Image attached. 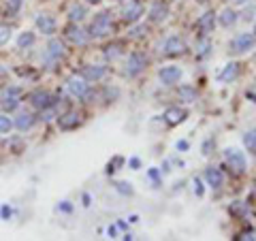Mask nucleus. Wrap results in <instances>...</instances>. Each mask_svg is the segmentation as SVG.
<instances>
[{"label": "nucleus", "mask_w": 256, "mask_h": 241, "mask_svg": "<svg viewBox=\"0 0 256 241\" xmlns=\"http://www.w3.org/2000/svg\"><path fill=\"white\" fill-rule=\"evenodd\" d=\"M254 43H256V36L250 34V32H243V34L233 38L230 47H233V51H237V54H246V51L254 49Z\"/></svg>", "instance_id": "39448f33"}, {"label": "nucleus", "mask_w": 256, "mask_h": 241, "mask_svg": "<svg viewBox=\"0 0 256 241\" xmlns=\"http://www.w3.org/2000/svg\"><path fill=\"white\" fill-rule=\"evenodd\" d=\"M34 24H36V28L43 32V34H54L56 32V19L51 17V15H47V13H38L36 15V19H34Z\"/></svg>", "instance_id": "f8f14e48"}, {"label": "nucleus", "mask_w": 256, "mask_h": 241, "mask_svg": "<svg viewBox=\"0 0 256 241\" xmlns=\"http://www.w3.org/2000/svg\"><path fill=\"white\" fill-rule=\"evenodd\" d=\"M32 43H34V34H32V32H22V34L17 36V47H19V49L30 47Z\"/></svg>", "instance_id": "a878e982"}, {"label": "nucleus", "mask_w": 256, "mask_h": 241, "mask_svg": "<svg viewBox=\"0 0 256 241\" xmlns=\"http://www.w3.org/2000/svg\"><path fill=\"white\" fill-rule=\"evenodd\" d=\"M88 15V9H86V6H83V4H70V9H68V19H70V22H73V24H77V22H81V19L83 17H86Z\"/></svg>", "instance_id": "412c9836"}, {"label": "nucleus", "mask_w": 256, "mask_h": 241, "mask_svg": "<svg viewBox=\"0 0 256 241\" xmlns=\"http://www.w3.org/2000/svg\"><path fill=\"white\" fill-rule=\"evenodd\" d=\"M107 233H109V237H115V233H118V229H115V226H109Z\"/></svg>", "instance_id": "ea45409f"}, {"label": "nucleus", "mask_w": 256, "mask_h": 241, "mask_svg": "<svg viewBox=\"0 0 256 241\" xmlns=\"http://www.w3.org/2000/svg\"><path fill=\"white\" fill-rule=\"evenodd\" d=\"M2 109L4 111H15L17 109V105H19V101H17V96L15 94H6V96H2Z\"/></svg>", "instance_id": "393cba45"}, {"label": "nucleus", "mask_w": 256, "mask_h": 241, "mask_svg": "<svg viewBox=\"0 0 256 241\" xmlns=\"http://www.w3.org/2000/svg\"><path fill=\"white\" fill-rule=\"evenodd\" d=\"M0 216H2V220H9L13 216V209L9 205H2V207H0Z\"/></svg>", "instance_id": "72a5a7b5"}, {"label": "nucleus", "mask_w": 256, "mask_h": 241, "mask_svg": "<svg viewBox=\"0 0 256 241\" xmlns=\"http://www.w3.org/2000/svg\"><path fill=\"white\" fill-rule=\"evenodd\" d=\"M145 67H147V56L141 54V51H132V54L128 56V62H126L124 73H126L128 77H134V75H139L141 70H145Z\"/></svg>", "instance_id": "7ed1b4c3"}, {"label": "nucleus", "mask_w": 256, "mask_h": 241, "mask_svg": "<svg viewBox=\"0 0 256 241\" xmlns=\"http://www.w3.org/2000/svg\"><path fill=\"white\" fill-rule=\"evenodd\" d=\"M105 75H107V69L100 67V64H86L81 69V77L86 81H100Z\"/></svg>", "instance_id": "1a4fd4ad"}, {"label": "nucleus", "mask_w": 256, "mask_h": 241, "mask_svg": "<svg viewBox=\"0 0 256 241\" xmlns=\"http://www.w3.org/2000/svg\"><path fill=\"white\" fill-rule=\"evenodd\" d=\"M194 192H196V197H203V192H205L203 190V181L198 179V177L194 179Z\"/></svg>", "instance_id": "f704fd0d"}, {"label": "nucleus", "mask_w": 256, "mask_h": 241, "mask_svg": "<svg viewBox=\"0 0 256 241\" xmlns=\"http://www.w3.org/2000/svg\"><path fill=\"white\" fill-rule=\"evenodd\" d=\"M243 145L248 149H256V128L248 130V133L243 135Z\"/></svg>", "instance_id": "bb28decb"}, {"label": "nucleus", "mask_w": 256, "mask_h": 241, "mask_svg": "<svg viewBox=\"0 0 256 241\" xmlns=\"http://www.w3.org/2000/svg\"><path fill=\"white\" fill-rule=\"evenodd\" d=\"M11 36H13V32L9 26H4V24H0V45H6L11 41Z\"/></svg>", "instance_id": "c756f323"}, {"label": "nucleus", "mask_w": 256, "mask_h": 241, "mask_svg": "<svg viewBox=\"0 0 256 241\" xmlns=\"http://www.w3.org/2000/svg\"><path fill=\"white\" fill-rule=\"evenodd\" d=\"M64 36H66L73 45H86V43H88L86 32H83V30L79 28V26L73 24V22H70V24L66 26V30H64Z\"/></svg>", "instance_id": "9d476101"}, {"label": "nucleus", "mask_w": 256, "mask_h": 241, "mask_svg": "<svg viewBox=\"0 0 256 241\" xmlns=\"http://www.w3.org/2000/svg\"><path fill=\"white\" fill-rule=\"evenodd\" d=\"M141 15H143V4H141L139 0H128L126 6L122 9V19H124L126 24H134Z\"/></svg>", "instance_id": "20e7f679"}, {"label": "nucleus", "mask_w": 256, "mask_h": 241, "mask_svg": "<svg viewBox=\"0 0 256 241\" xmlns=\"http://www.w3.org/2000/svg\"><path fill=\"white\" fill-rule=\"evenodd\" d=\"M186 115H188V111L186 109H179V107H169L162 115V120L169 124V126H177V124H182L186 120Z\"/></svg>", "instance_id": "ddd939ff"}, {"label": "nucleus", "mask_w": 256, "mask_h": 241, "mask_svg": "<svg viewBox=\"0 0 256 241\" xmlns=\"http://www.w3.org/2000/svg\"><path fill=\"white\" fill-rule=\"evenodd\" d=\"M30 103L34 109H47V107H54L56 99L51 96L49 92H43V90H36V92L30 94Z\"/></svg>", "instance_id": "0eeeda50"}, {"label": "nucleus", "mask_w": 256, "mask_h": 241, "mask_svg": "<svg viewBox=\"0 0 256 241\" xmlns=\"http://www.w3.org/2000/svg\"><path fill=\"white\" fill-rule=\"evenodd\" d=\"M32 124H34V115L28 113V111H22V113H17V118H15V122H13V126H15L17 130H22V133H26V130L32 128Z\"/></svg>", "instance_id": "6ab92c4d"}, {"label": "nucleus", "mask_w": 256, "mask_h": 241, "mask_svg": "<svg viewBox=\"0 0 256 241\" xmlns=\"http://www.w3.org/2000/svg\"><path fill=\"white\" fill-rule=\"evenodd\" d=\"M86 2H88V4H98L100 0H86Z\"/></svg>", "instance_id": "c03bdc74"}, {"label": "nucleus", "mask_w": 256, "mask_h": 241, "mask_svg": "<svg viewBox=\"0 0 256 241\" xmlns=\"http://www.w3.org/2000/svg\"><path fill=\"white\" fill-rule=\"evenodd\" d=\"M228 2H233V4H243V2H248V0H228Z\"/></svg>", "instance_id": "37998d69"}, {"label": "nucleus", "mask_w": 256, "mask_h": 241, "mask_svg": "<svg viewBox=\"0 0 256 241\" xmlns=\"http://www.w3.org/2000/svg\"><path fill=\"white\" fill-rule=\"evenodd\" d=\"M13 128V120L9 118V115H0V135H9Z\"/></svg>", "instance_id": "cd10ccee"}, {"label": "nucleus", "mask_w": 256, "mask_h": 241, "mask_svg": "<svg viewBox=\"0 0 256 241\" xmlns=\"http://www.w3.org/2000/svg\"><path fill=\"white\" fill-rule=\"evenodd\" d=\"M139 165H141L139 158H130V167H132V169H139Z\"/></svg>", "instance_id": "58836bf2"}, {"label": "nucleus", "mask_w": 256, "mask_h": 241, "mask_svg": "<svg viewBox=\"0 0 256 241\" xmlns=\"http://www.w3.org/2000/svg\"><path fill=\"white\" fill-rule=\"evenodd\" d=\"M237 77H239V64L230 62V64H226V67L222 69V73L218 75V81L220 83H230V81H235Z\"/></svg>", "instance_id": "f3484780"}, {"label": "nucleus", "mask_w": 256, "mask_h": 241, "mask_svg": "<svg viewBox=\"0 0 256 241\" xmlns=\"http://www.w3.org/2000/svg\"><path fill=\"white\" fill-rule=\"evenodd\" d=\"M254 36H256V24H254Z\"/></svg>", "instance_id": "a18cd8bd"}, {"label": "nucleus", "mask_w": 256, "mask_h": 241, "mask_svg": "<svg viewBox=\"0 0 256 241\" xmlns=\"http://www.w3.org/2000/svg\"><path fill=\"white\" fill-rule=\"evenodd\" d=\"M230 211H233V213H243V205L241 203H235L233 207H230Z\"/></svg>", "instance_id": "e433bc0d"}, {"label": "nucleus", "mask_w": 256, "mask_h": 241, "mask_svg": "<svg viewBox=\"0 0 256 241\" xmlns=\"http://www.w3.org/2000/svg\"><path fill=\"white\" fill-rule=\"evenodd\" d=\"M79 113L77 111H66V113H62L60 118H58V126H60L62 130H73L79 126Z\"/></svg>", "instance_id": "2eb2a0df"}, {"label": "nucleus", "mask_w": 256, "mask_h": 241, "mask_svg": "<svg viewBox=\"0 0 256 241\" xmlns=\"http://www.w3.org/2000/svg\"><path fill=\"white\" fill-rule=\"evenodd\" d=\"M115 190H118L120 194H124V197H130V194L134 192L132 184H128V181H118V184H115Z\"/></svg>", "instance_id": "c85d7f7f"}, {"label": "nucleus", "mask_w": 256, "mask_h": 241, "mask_svg": "<svg viewBox=\"0 0 256 241\" xmlns=\"http://www.w3.org/2000/svg\"><path fill=\"white\" fill-rule=\"evenodd\" d=\"M224 158H226V165L230 167V171L235 175H243L246 173V158H243V152L235 147L224 149Z\"/></svg>", "instance_id": "f03ea898"}, {"label": "nucleus", "mask_w": 256, "mask_h": 241, "mask_svg": "<svg viewBox=\"0 0 256 241\" xmlns=\"http://www.w3.org/2000/svg\"><path fill=\"white\" fill-rule=\"evenodd\" d=\"M166 15H169V4L166 2H154L150 9V19L152 22H164Z\"/></svg>", "instance_id": "a211bd4d"}, {"label": "nucleus", "mask_w": 256, "mask_h": 241, "mask_svg": "<svg viewBox=\"0 0 256 241\" xmlns=\"http://www.w3.org/2000/svg\"><path fill=\"white\" fill-rule=\"evenodd\" d=\"M113 32V22H111V13L102 11L94 17L92 26H90V34L92 36H107Z\"/></svg>", "instance_id": "f257e3e1"}, {"label": "nucleus", "mask_w": 256, "mask_h": 241, "mask_svg": "<svg viewBox=\"0 0 256 241\" xmlns=\"http://www.w3.org/2000/svg\"><path fill=\"white\" fill-rule=\"evenodd\" d=\"M122 47H124L122 43L107 45V47H105V58H107V60H115V58H120L122 54H124V49H122Z\"/></svg>", "instance_id": "5701e85b"}, {"label": "nucleus", "mask_w": 256, "mask_h": 241, "mask_svg": "<svg viewBox=\"0 0 256 241\" xmlns=\"http://www.w3.org/2000/svg\"><path fill=\"white\" fill-rule=\"evenodd\" d=\"M66 86H68V92L73 94V96H77V99H83V96H86V92L90 90L88 81L83 79V77H77V75L70 77V79L66 81Z\"/></svg>", "instance_id": "6e6552de"}, {"label": "nucleus", "mask_w": 256, "mask_h": 241, "mask_svg": "<svg viewBox=\"0 0 256 241\" xmlns=\"http://www.w3.org/2000/svg\"><path fill=\"white\" fill-rule=\"evenodd\" d=\"M24 0H6V11L9 13H17L19 6H22Z\"/></svg>", "instance_id": "2f4dec72"}, {"label": "nucleus", "mask_w": 256, "mask_h": 241, "mask_svg": "<svg viewBox=\"0 0 256 241\" xmlns=\"http://www.w3.org/2000/svg\"><path fill=\"white\" fill-rule=\"evenodd\" d=\"M220 24L224 26V28H230V26H235V24H237V11L224 9V11L220 13Z\"/></svg>", "instance_id": "4be33fe9"}, {"label": "nucleus", "mask_w": 256, "mask_h": 241, "mask_svg": "<svg viewBox=\"0 0 256 241\" xmlns=\"http://www.w3.org/2000/svg\"><path fill=\"white\" fill-rule=\"evenodd\" d=\"M207 51H209V41H207V38H203V41L198 43L196 54H198V56H207Z\"/></svg>", "instance_id": "473e14b6"}, {"label": "nucleus", "mask_w": 256, "mask_h": 241, "mask_svg": "<svg viewBox=\"0 0 256 241\" xmlns=\"http://www.w3.org/2000/svg\"><path fill=\"white\" fill-rule=\"evenodd\" d=\"M158 77H160V81L164 83V86H173V83H177L179 79H182V69L179 67H162L158 70Z\"/></svg>", "instance_id": "423d86ee"}, {"label": "nucleus", "mask_w": 256, "mask_h": 241, "mask_svg": "<svg viewBox=\"0 0 256 241\" xmlns=\"http://www.w3.org/2000/svg\"><path fill=\"white\" fill-rule=\"evenodd\" d=\"M179 99H182L184 103H194L196 101V90L194 88H190V86H182V88H179Z\"/></svg>", "instance_id": "b1692460"}, {"label": "nucleus", "mask_w": 256, "mask_h": 241, "mask_svg": "<svg viewBox=\"0 0 256 241\" xmlns=\"http://www.w3.org/2000/svg\"><path fill=\"white\" fill-rule=\"evenodd\" d=\"M150 177L152 179H158V171H156V169H150Z\"/></svg>", "instance_id": "79ce46f5"}, {"label": "nucleus", "mask_w": 256, "mask_h": 241, "mask_svg": "<svg viewBox=\"0 0 256 241\" xmlns=\"http://www.w3.org/2000/svg\"><path fill=\"white\" fill-rule=\"evenodd\" d=\"M205 179H207V186L214 188V190L222 188V184H224V175L220 169H216V167H209L207 171H205Z\"/></svg>", "instance_id": "dca6fc26"}, {"label": "nucleus", "mask_w": 256, "mask_h": 241, "mask_svg": "<svg viewBox=\"0 0 256 241\" xmlns=\"http://www.w3.org/2000/svg\"><path fill=\"white\" fill-rule=\"evenodd\" d=\"M237 239H250V241H254L256 239V231H248V233H241Z\"/></svg>", "instance_id": "c9c22d12"}, {"label": "nucleus", "mask_w": 256, "mask_h": 241, "mask_svg": "<svg viewBox=\"0 0 256 241\" xmlns=\"http://www.w3.org/2000/svg\"><path fill=\"white\" fill-rule=\"evenodd\" d=\"M162 51L166 56H179V54H184L186 51V43H184V38H179V36H169L164 41L162 45Z\"/></svg>", "instance_id": "9b49d317"}, {"label": "nucleus", "mask_w": 256, "mask_h": 241, "mask_svg": "<svg viewBox=\"0 0 256 241\" xmlns=\"http://www.w3.org/2000/svg\"><path fill=\"white\" fill-rule=\"evenodd\" d=\"M64 45L58 41V38H51L49 45H47V56L51 58V60H60V58H64Z\"/></svg>", "instance_id": "aec40b11"}, {"label": "nucleus", "mask_w": 256, "mask_h": 241, "mask_svg": "<svg viewBox=\"0 0 256 241\" xmlns=\"http://www.w3.org/2000/svg\"><path fill=\"white\" fill-rule=\"evenodd\" d=\"M177 149L186 152V149H188V141H177Z\"/></svg>", "instance_id": "4c0bfd02"}, {"label": "nucleus", "mask_w": 256, "mask_h": 241, "mask_svg": "<svg viewBox=\"0 0 256 241\" xmlns=\"http://www.w3.org/2000/svg\"><path fill=\"white\" fill-rule=\"evenodd\" d=\"M60 209H62V211H70V205H68V201H64V203L60 205Z\"/></svg>", "instance_id": "a19ab883"}, {"label": "nucleus", "mask_w": 256, "mask_h": 241, "mask_svg": "<svg viewBox=\"0 0 256 241\" xmlns=\"http://www.w3.org/2000/svg\"><path fill=\"white\" fill-rule=\"evenodd\" d=\"M145 32H147L145 26H137V28H132L130 32H128V36L130 38H141V36H145Z\"/></svg>", "instance_id": "7c9ffc66"}, {"label": "nucleus", "mask_w": 256, "mask_h": 241, "mask_svg": "<svg viewBox=\"0 0 256 241\" xmlns=\"http://www.w3.org/2000/svg\"><path fill=\"white\" fill-rule=\"evenodd\" d=\"M196 28L201 30L203 34H209V32H214V28H216V13H214V11L203 13V15L198 17V22H196Z\"/></svg>", "instance_id": "4468645a"}]
</instances>
